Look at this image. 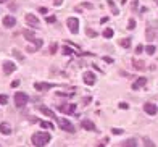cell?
Segmentation results:
<instances>
[{
  "mask_svg": "<svg viewBox=\"0 0 158 147\" xmlns=\"http://www.w3.org/2000/svg\"><path fill=\"white\" fill-rule=\"evenodd\" d=\"M2 68H3L5 74H10V73H13V71L16 69V65H15L13 61H10V60H5L3 63H2Z\"/></svg>",
  "mask_w": 158,
  "mask_h": 147,
  "instance_id": "cell-5",
  "label": "cell"
},
{
  "mask_svg": "<svg viewBox=\"0 0 158 147\" xmlns=\"http://www.w3.org/2000/svg\"><path fill=\"white\" fill-rule=\"evenodd\" d=\"M155 37H157V31H153L152 28H147V34H145L147 41H153Z\"/></svg>",
  "mask_w": 158,
  "mask_h": 147,
  "instance_id": "cell-14",
  "label": "cell"
},
{
  "mask_svg": "<svg viewBox=\"0 0 158 147\" xmlns=\"http://www.w3.org/2000/svg\"><path fill=\"white\" fill-rule=\"evenodd\" d=\"M39 110H41L44 115H47V116H50V118H53V120H55V115H53V112H50L45 105H41V108H39Z\"/></svg>",
  "mask_w": 158,
  "mask_h": 147,
  "instance_id": "cell-17",
  "label": "cell"
},
{
  "mask_svg": "<svg viewBox=\"0 0 158 147\" xmlns=\"http://www.w3.org/2000/svg\"><path fill=\"white\" fill-rule=\"evenodd\" d=\"M87 36L89 37H97V33H95L94 29H87Z\"/></svg>",
  "mask_w": 158,
  "mask_h": 147,
  "instance_id": "cell-26",
  "label": "cell"
},
{
  "mask_svg": "<svg viewBox=\"0 0 158 147\" xmlns=\"http://www.w3.org/2000/svg\"><path fill=\"white\" fill-rule=\"evenodd\" d=\"M0 133L5 134V136H8V134H12V128H10L7 123H0Z\"/></svg>",
  "mask_w": 158,
  "mask_h": 147,
  "instance_id": "cell-13",
  "label": "cell"
},
{
  "mask_svg": "<svg viewBox=\"0 0 158 147\" xmlns=\"http://www.w3.org/2000/svg\"><path fill=\"white\" fill-rule=\"evenodd\" d=\"M26 23L31 24L33 28H39V26H41V21L37 20V16L33 15V13H28V15H26Z\"/></svg>",
  "mask_w": 158,
  "mask_h": 147,
  "instance_id": "cell-6",
  "label": "cell"
},
{
  "mask_svg": "<svg viewBox=\"0 0 158 147\" xmlns=\"http://www.w3.org/2000/svg\"><path fill=\"white\" fill-rule=\"evenodd\" d=\"M18 86H20V81H18V79L12 82V87H13V89H15V87H18Z\"/></svg>",
  "mask_w": 158,
  "mask_h": 147,
  "instance_id": "cell-35",
  "label": "cell"
},
{
  "mask_svg": "<svg viewBox=\"0 0 158 147\" xmlns=\"http://www.w3.org/2000/svg\"><path fill=\"white\" fill-rule=\"evenodd\" d=\"M119 45H123L124 49H127V47H131V39H129V37H126V39H123V41L119 42Z\"/></svg>",
  "mask_w": 158,
  "mask_h": 147,
  "instance_id": "cell-22",
  "label": "cell"
},
{
  "mask_svg": "<svg viewBox=\"0 0 158 147\" xmlns=\"http://www.w3.org/2000/svg\"><path fill=\"white\" fill-rule=\"evenodd\" d=\"M132 63H134V66H136L137 69H142L144 66H145V63H144V61H140V60H137V58H134Z\"/></svg>",
  "mask_w": 158,
  "mask_h": 147,
  "instance_id": "cell-19",
  "label": "cell"
},
{
  "mask_svg": "<svg viewBox=\"0 0 158 147\" xmlns=\"http://www.w3.org/2000/svg\"><path fill=\"white\" fill-rule=\"evenodd\" d=\"M95 81H97L95 74H94L92 71H85V73H84V82H85V84H87V86H92Z\"/></svg>",
  "mask_w": 158,
  "mask_h": 147,
  "instance_id": "cell-8",
  "label": "cell"
},
{
  "mask_svg": "<svg viewBox=\"0 0 158 147\" xmlns=\"http://www.w3.org/2000/svg\"><path fill=\"white\" fill-rule=\"evenodd\" d=\"M7 102H8V99H7V95H3V94H2V95H0V103H2V105H5Z\"/></svg>",
  "mask_w": 158,
  "mask_h": 147,
  "instance_id": "cell-27",
  "label": "cell"
},
{
  "mask_svg": "<svg viewBox=\"0 0 158 147\" xmlns=\"http://www.w3.org/2000/svg\"><path fill=\"white\" fill-rule=\"evenodd\" d=\"M41 126H44V128H53V125H50V123H47V121H41Z\"/></svg>",
  "mask_w": 158,
  "mask_h": 147,
  "instance_id": "cell-29",
  "label": "cell"
},
{
  "mask_svg": "<svg viewBox=\"0 0 158 147\" xmlns=\"http://www.w3.org/2000/svg\"><path fill=\"white\" fill-rule=\"evenodd\" d=\"M74 108H76V105L71 103V105H68V107H61V112H63V113H74Z\"/></svg>",
  "mask_w": 158,
  "mask_h": 147,
  "instance_id": "cell-18",
  "label": "cell"
},
{
  "mask_svg": "<svg viewBox=\"0 0 158 147\" xmlns=\"http://www.w3.org/2000/svg\"><path fill=\"white\" fill-rule=\"evenodd\" d=\"M5 2H8V0H0V3H5Z\"/></svg>",
  "mask_w": 158,
  "mask_h": 147,
  "instance_id": "cell-39",
  "label": "cell"
},
{
  "mask_svg": "<svg viewBox=\"0 0 158 147\" xmlns=\"http://www.w3.org/2000/svg\"><path fill=\"white\" fill-rule=\"evenodd\" d=\"M82 7H85V8H92V5L90 3H82Z\"/></svg>",
  "mask_w": 158,
  "mask_h": 147,
  "instance_id": "cell-38",
  "label": "cell"
},
{
  "mask_svg": "<svg viewBox=\"0 0 158 147\" xmlns=\"http://www.w3.org/2000/svg\"><path fill=\"white\" fill-rule=\"evenodd\" d=\"M111 133H113V134H123V129H119V128H113Z\"/></svg>",
  "mask_w": 158,
  "mask_h": 147,
  "instance_id": "cell-28",
  "label": "cell"
},
{
  "mask_svg": "<svg viewBox=\"0 0 158 147\" xmlns=\"http://www.w3.org/2000/svg\"><path fill=\"white\" fill-rule=\"evenodd\" d=\"M50 139H52V136L49 133H36L33 136V144L36 147H44L45 144L50 142Z\"/></svg>",
  "mask_w": 158,
  "mask_h": 147,
  "instance_id": "cell-1",
  "label": "cell"
},
{
  "mask_svg": "<svg viewBox=\"0 0 158 147\" xmlns=\"http://www.w3.org/2000/svg\"><path fill=\"white\" fill-rule=\"evenodd\" d=\"M61 3H63V0H53V5H55V7H60Z\"/></svg>",
  "mask_w": 158,
  "mask_h": 147,
  "instance_id": "cell-34",
  "label": "cell"
},
{
  "mask_svg": "<svg viewBox=\"0 0 158 147\" xmlns=\"http://www.w3.org/2000/svg\"><path fill=\"white\" fill-rule=\"evenodd\" d=\"M28 100H29V97L24 92H16V94H15V105H16L18 108L24 107L26 103H28Z\"/></svg>",
  "mask_w": 158,
  "mask_h": 147,
  "instance_id": "cell-2",
  "label": "cell"
},
{
  "mask_svg": "<svg viewBox=\"0 0 158 147\" xmlns=\"http://www.w3.org/2000/svg\"><path fill=\"white\" fill-rule=\"evenodd\" d=\"M108 5H110V8H111V13H113V15H118V8L115 7L113 0H108Z\"/></svg>",
  "mask_w": 158,
  "mask_h": 147,
  "instance_id": "cell-23",
  "label": "cell"
},
{
  "mask_svg": "<svg viewBox=\"0 0 158 147\" xmlns=\"http://www.w3.org/2000/svg\"><path fill=\"white\" fill-rule=\"evenodd\" d=\"M145 84H147V79H145V78H139L137 81L132 84V89H134V91H137V89H140V87H144Z\"/></svg>",
  "mask_w": 158,
  "mask_h": 147,
  "instance_id": "cell-11",
  "label": "cell"
},
{
  "mask_svg": "<svg viewBox=\"0 0 158 147\" xmlns=\"http://www.w3.org/2000/svg\"><path fill=\"white\" fill-rule=\"evenodd\" d=\"M131 8H132L134 12H136V10H137V2H136V0H134L132 3H131Z\"/></svg>",
  "mask_w": 158,
  "mask_h": 147,
  "instance_id": "cell-33",
  "label": "cell"
},
{
  "mask_svg": "<svg viewBox=\"0 0 158 147\" xmlns=\"http://www.w3.org/2000/svg\"><path fill=\"white\" fill-rule=\"evenodd\" d=\"M121 147H137V141L136 139H126L121 144Z\"/></svg>",
  "mask_w": 158,
  "mask_h": 147,
  "instance_id": "cell-15",
  "label": "cell"
},
{
  "mask_svg": "<svg viewBox=\"0 0 158 147\" xmlns=\"http://www.w3.org/2000/svg\"><path fill=\"white\" fill-rule=\"evenodd\" d=\"M81 126L84 128V129H89V131H94V129H95V125H94L90 120H82Z\"/></svg>",
  "mask_w": 158,
  "mask_h": 147,
  "instance_id": "cell-12",
  "label": "cell"
},
{
  "mask_svg": "<svg viewBox=\"0 0 158 147\" xmlns=\"http://www.w3.org/2000/svg\"><path fill=\"white\" fill-rule=\"evenodd\" d=\"M34 87H36L37 91H45V89H50L52 84H47V82H37V84H34Z\"/></svg>",
  "mask_w": 158,
  "mask_h": 147,
  "instance_id": "cell-16",
  "label": "cell"
},
{
  "mask_svg": "<svg viewBox=\"0 0 158 147\" xmlns=\"http://www.w3.org/2000/svg\"><path fill=\"white\" fill-rule=\"evenodd\" d=\"M142 142H144V147H157L149 137H144V139H142Z\"/></svg>",
  "mask_w": 158,
  "mask_h": 147,
  "instance_id": "cell-21",
  "label": "cell"
},
{
  "mask_svg": "<svg viewBox=\"0 0 158 147\" xmlns=\"http://www.w3.org/2000/svg\"><path fill=\"white\" fill-rule=\"evenodd\" d=\"M45 21H47V23H55L57 18H55V16H47V20H45Z\"/></svg>",
  "mask_w": 158,
  "mask_h": 147,
  "instance_id": "cell-30",
  "label": "cell"
},
{
  "mask_svg": "<svg viewBox=\"0 0 158 147\" xmlns=\"http://www.w3.org/2000/svg\"><path fill=\"white\" fill-rule=\"evenodd\" d=\"M127 28H129V29H134V28H136V21L131 20V21H129V24H127Z\"/></svg>",
  "mask_w": 158,
  "mask_h": 147,
  "instance_id": "cell-31",
  "label": "cell"
},
{
  "mask_svg": "<svg viewBox=\"0 0 158 147\" xmlns=\"http://www.w3.org/2000/svg\"><path fill=\"white\" fill-rule=\"evenodd\" d=\"M142 50H144V47H142V45H137V47H136V53H142Z\"/></svg>",
  "mask_w": 158,
  "mask_h": 147,
  "instance_id": "cell-32",
  "label": "cell"
},
{
  "mask_svg": "<svg viewBox=\"0 0 158 147\" xmlns=\"http://www.w3.org/2000/svg\"><path fill=\"white\" fill-rule=\"evenodd\" d=\"M23 34H24V37L28 39V41H31V42H34V44L37 45V47H41L42 45V41L41 39H36V36H34L31 31H23Z\"/></svg>",
  "mask_w": 158,
  "mask_h": 147,
  "instance_id": "cell-7",
  "label": "cell"
},
{
  "mask_svg": "<svg viewBox=\"0 0 158 147\" xmlns=\"http://www.w3.org/2000/svg\"><path fill=\"white\" fill-rule=\"evenodd\" d=\"M55 120H57V121L60 123V128H61V129H66L68 133H74V126L68 121V120H65V118H60V120L55 118Z\"/></svg>",
  "mask_w": 158,
  "mask_h": 147,
  "instance_id": "cell-4",
  "label": "cell"
},
{
  "mask_svg": "<svg viewBox=\"0 0 158 147\" xmlns=\"http://www.w3.org/2000/svg\"><path fill=\"white\" fill-rule=\"evenodd\" d=\"M123 2H126V0H123Z\"/></svg>",
  "mask_w": 158,
  "mask_h": 147,
  "instance_id": "cell-40",
  "label": "cell"
},
{
  "mask_svg": "<svg viewBox=\"0 0 158 147\" xmlns=\"http://www.w3.org/2000/svg\"><path fill=\"white\" fill-rule=\"evenodd\" d=\"M145 52L149 53V55H153V53H155V45H147Z\"/></svg>",
  "mask_w": 158,
  "mask_h": 147,
  "instance_id": "cell-24",
  "label": "cell"
},
{
  "mask_svg": "<svg viewBox=\"0 0 158 147\" xmlns=\"http://www.w3.org/2000/svg\"><path fill=\"white\" fill-rule=\"evenodd\" d=\"M13 53H15V57H18L20 60H24V57H23V53H21L20 50H13Z\"/></svg>",
  "mask_w": 158,
  "mask_h": 147,
  "instance_id": "cell-25",
  "label": "cell"
},
{
  "mask_svg": "<svg viewBox=\"0 0 158 147\" xmlns=\"http://www.w3.org/2000/svg\"><path fill=\"white\" fill-rule=\"evenodd\" d=\"M103 37H106V39H111V37H113V29H111V28H106L105 31H103Z\"/></svg>",
  "mask_w": 158,
  "mask_h": 147,
  "instance_id": "cell-20",
  "label": "cell"
},
{
  "mask_svg": "<svg viewBox=\"0 0 158 147\" xmlns=\"http://www.w3.org/2000/svg\"><path fill=\"white\" fill-rule=\"evenodd\" d=\"M55 50H57V45L52 44V47H50V52H55Z\"/></svg>",
  "mask_w": 158,
  "mask_h": 147,
  "instance_id": "cell-37",
  "label": "cell"
},
{
  "mask_svg": "<svg viewBox=\"0 0 158 147\" xmlns=\"http://www.w3.org/2000/svg\"><path fill=\"white\" fill-rule=\"evenodd\" d=\"M2 21H3V26H5V28H13V26L16 24V20H15L13 16H10V15H7V16H5Z\"/></svg>",
  "mask_w": 158,
  "mask_h": 147,
  "instance_id": "cell-10",
  "label": "cell"
},
{
  "mask_svg": "<svg viewBox=\"0 0 158 147\" xmlns=\"http://www.w3.org/2000/svg\"><path fill=\"white\" fill-rule=\"evenodd\" d=\"M144 112L149 113V115H157L158 108H157V105H153V103H144Z\"/></svg>",
  "mask_w": 158,
  "mask_h": 147,
  "instance_id": "cell-9",
  "label": "cell"
},
{
  "mask_svg": "<svg viewBox=\"0 0 158 147\" xmlns=\"http://www.w3.org/2000/svg\"><path fill=\"white\" fill-rule=\"evenodd\" d=\"M106 21H108V16H103V18L100 20V23H102V24H105Z\"/></svg>",
  "mask_w": 158,
  "mask_h": 147,
  "instance_id": "cell-36",
  "label": "cell"
},
{
  "mask_svg": "<svg viewBox=\"0 0 158 147\" xmlns=\"http://www.w3.org/2000/svg\"><path fill=\"white\" fill-rule=\"evenodd\" d=\"M66 26L69 28V31L73 34H76L77 31H79V20H77V18H68V20H66Z\"/></svg>",
  "mask_w": 158,
  "mask_h": 147,
  "instance_id": "cell-3",
  "label": "cell"
}]
</instances>
